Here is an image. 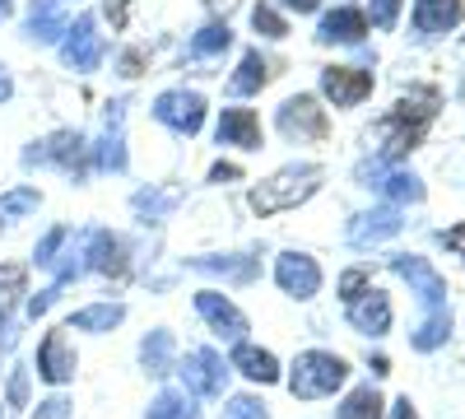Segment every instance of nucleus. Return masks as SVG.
<instances>
[{
	"mask_svg": "<svg viewBox=\"0 0 465 419\" xmlns=\"http://www.w3.org/2000/svg\"><path fill=\"white\" fill-rule=\"evenodd\" d=\"M126 322V303H84L65 317V331H84V335H107Z\"/></svg>",
	"mask_w": 465,
	"mask_h": 419,
	"instance_id": "nucleus-24",
	"label": "nucleus"
},
{
	"mask_svg": "<svg viewBox=\"0 0 465 419\" xmlns=\"http://www.w3.org/2000/svg\"><path fill=\"white\" fill-rule=\"evenodd\" d=\"M363 37H368V15L354 10V5H335L317 24V43L322 47H359Z\"/></svg>",
	"mask_w": 465,
	"mask_h": 419,
	"instance_id": "nucleus-22",
	"label": "nucleus"
},
{
	"mask_svg": "<svg viewBox=\"0 0 465 419\" xmlns=\"http://www.w3.org/2000/svg\"><path fill=\"white\" fill-rule=\"evenodd\" d=\"M238 177H242V168H238V164H214L205 182H214V186H228V182H238Z\"/></svg>",
	"mask_w": 465,
	"mask_h": 419,
	"instance_id": "nucleus-43",
	"label": "nucleus"
},
{
	"mask_svg": "<svg viewBox=\"0 0 465 419\" xmlns=\"http://www.w3.org/2000/svg\"><path fill=\"white\" fill-rule=\"evenodd\" d=\"M15 98V80H10V70L0 65V103H10Z\"/></svg>",
	"mask_w": 465,
	"mask_h": 419,
	"instance_id": "nucleus-47",
	"label": "nucleus"
},
{
	"mask_svg": "<svg viewBox=\"0 0 465 419\" xmlns=\"http://www.w3.org/2000/svg\"><path fill=\"white\" fill-rule=\"evenodd\" d=\"M386 419H419V410H414V401H410V396H401V401L386 405Z\"/></svg>",
	"mask_w": 465,
	"mask_h": 419,
	"instance_id": "nucleus-45",
	"label": "nucleus"
},
{
	"mask_svg": "<svg viewBox=\"0 0 465 419\" xmlns=\"http://www.w3.org/2000/svg\"><path fill=\"white\" fill-rule=\"evenodd\" d=\"M37 210H43V192L37 186H10V192H0V224H19Z\"/></svg>",
	"mask_w": 465,
	"mask_h": 419,
	"instance_id": "nucleus-33",
	"label": "nucleus"
},
{
	"mask_svg": "<svg viewBox=\"0 0 465 419\" xmlns=\"http://www.w3.org/2000/svg\"><path fill=\"white\" fill-rule=\"evenodd\" d=\"M372 85H377L372 70H363V65H326L322 70V98L331 107H340V112L368 103L372 98Z\"/></svg>",
	"mask_w": 465,
	"mask_h": 419,
	"instance_id": "nucleus-17",
	"label": "nucleus"
},
{
	"mask_svg": "<svg viewBox=\"0 0 465 419\" xmlns=\"http://www.w3.org/2000/svg\"><path fill=\"white\" fill-rule=\"evenodd\" d=\"M359 186H368V192H377L381 196V205H396V210H405V205H419L423 196V182L414 177V173H405V168H381V173H363L359 177Z\"/></svg>",
	"mask_w": 465,
	"mask_h": 419,
	"instance_id": "nucleus-21",
	"label": "nucleus"
},
{
	"mask_svg": "<svg viewBox=\"0 0 465 419\" xmlns=\"http://www.w3.org/2000/svg\"><path fill=\"white\" fill-rule=\"evenodd\" d=\"M144 419H201V410H196V401H191L182 387H163L159 396L149 401Z\"/></svg>",
	"mask_w": 465,
	"mask_h": 419,
	"instance_id": "nucleus-32",
	"label": "nucleus"
},
{
	"mask_svg": "<svg viewBox=\"0 0 465 419\" xmlns=\"http://www.w3.org/2000/svg\"><path fill=\"white\" fill-rule=\"evenodd\" d=\"M228 368H232V373H242L247 383H256V387H275V383H284V368H280L275 350L252 345V340H242V345H232Z\"/></svg>",
	"mask_w": 465,
	"mask_h": 419,
	"instance_id": "nucleus-23",
	"label": "nucleus"
},
{
	"mask_svg": "<svg viewBox=\"0 0 465 419\" xmlns=\"http://www.w3.org/2000/svg\"><path fill=\"white\" fill-rule=\"evenodd\" d=\"M228 47H232V28L214 19V24H205V28L186 43V56H191V61H214V56H223Z\"/></svg>",
	"mask_w": 465,
	"mask_h": 419,
	"instance_id": "nucleus-31",
	"label": "nucleus"
},
{
	"mask_svg": "<svg viewBox=\"0 0 465 419\" xmlns=\"http://www.w3.org/2000/svg\"><path fill=\"white\" fill-rule=\"evenodd\" d=\"M368 289H372V271H363V265H349V271L335 280V294H340L344 308H349V303H359Z\"/></svg>",
	"mask_w": 465,
	"mask_h": 419,
	"instance_id": "nucleus-37",
	"label": "nucleus"
},
{
	"mask_svg": "<svg viewBox=\"0 0 465 419\" xmlns=\"http://www.w3.org/2000/svg\"><path fill=\"white\" fill-rule=\"evenodd\" d=\"M335 419H386V401H381V392L372 383H363V387H354L335 405Z\"/></svg>",
	"mask_w": 465,
	"mask_h": 419,
	"instance_id": "nucleus-30",
	"label": "nucleus"
},
{
	"mask_svg": "<svg viewBox=\"0 0 465 419\" xmlns=\"http://www.w3.org/2000/svg\"><path fill=\"white\" fill-rule=\"evenodd\" d=\"M326 186V168L322 164H312V159H302V164H284V168H275L270 177H261L252 192H247V205L261 214V219H270V214H284V210H298V205H307L317 192Z\"/></svg>",
	"mask_w": 465,
	"mask_h": 419,
	"instance_id": "nucleus-3",
	"label": "nucleus"
},
{
	"mask_svg": "<svg viewBox=\"0 0 465 419\" xmlns=\"http://www.w3.org/2000/svg\"><path fill=\"white\" fill-rule=\"evenodd\" d=\"M122 75H140V52H126V61H122Z\"/></svg>",
	"mask_w": 465,
	"mask_h": 419,
	"instance_id": "nucleus-48",
	"label": "nucleus"
},
{
	"mask_svg": "<svg viewBox=\"0 0 465 419\" xmlns=\"http://www.w3.org/2000/svg\"><path fill=\"white\" fill-rule=\"evenodd\" d=\"M261 247H247V252H205V256H186V271H201V275H214L223 284H256L261 280Z\"/></svg>",
	"mask_w": 465,
	"mask_h": 419,
	"instance_id": "nucleus-11",
	"label": "nucleus"
},
{
	"mask_svg": "<svg viewBox=\"0 0 465 419\" xmlns=\"http://www.w3.org/2000/svg\"><path fill=\"white\" fill-rule=\"evenodd\" d=\"M284 10H293V15H317L322 10V0H280Z\"/></svg>",
	"mask_w": 465,
	"mask_h": 419,
	"instance_id": "nucleus-46",
	"label": "nucleus"
},
{
	"mask_svg": "<svg viewBox=\"0 0 465 419\" xmlns=\"http://www.w3.org/2000/svg\"><path fill=\"white\" fill-rule=\"evenodd\" d=\"M19 164L24 168H56L74 186H84L94 177V140L84 131H70L65 126V131H52L43 140H33L24 155H19Z\"/></svg>",
	"mask_w": 465,
	"mask_h": 419,
	"instance_id": "nucleus-4",
	"label": "nucleus"
},
{
	"mask_svg": "<svg viewBox=\"0 0 465 419\" xmlns=\"http://www.w3.org/2000/svg\"><path fill=\"white\" fill-rule=\"evenodd\" d=\"M177 373H182V392H186L191 401H219L232 368H228V359H223L219 350L196 345V350H186V359L177 364Z\"/></svg>",
	"mask_w": 465,
	"mask_h": 419,
	"instance_id": "nucleus-8",
	"label": "nucleus"
},
{
	"mask_svg": "<svg viewBox=\"0 0 465 419\" xmlns=\"http://www.w3.org/2000/svg\"><path fill=\"white\" fill-rule=\"evenodd\" d=\"M438 243L465 261V219H460V224H451V228H438Z\"/></svg>",
	"mask_w": 465,
	"mask_h": 419,
	"instance_id": "nucleus-42",
	"label": "nucleus"
},
{
	"mask_svg": "<svg viewBox=\"0 0 465 419\" xmlns=\"http://www.w3.org/2000/svg\"><path fill=\"white\" fill-rule=\"evenodd\" d=\"M15 15V0H0V19H10Z\"/></svg>",
	"mask_w": 465,
	"mask_h": 419,
	"instance_id": "nucleus-49",
	"label": "nucleus"
},
{
	"mask_svg": "<svg viewBox=\"0 0 465 419\" xmlns=\"http://www.w3.org/2000/svg\"><path fill=\"white\" fill-rule=\"evenodd\" d=\"M252 28H256L261 37H270V43H280V37H289L284 15H280L275 5H265V0H256V5H252Z\"/></svg>",
	"mask_w": 465,
	"mask_h": 419,
	"instance_id": "nucleus-35",
	"label": "nucleus"
},
{
	"mask_svg": "<svg viewBox=\"0 0 465 419\" xmlns=\"http://www.w3.org/2000/svg\"><path fill=\"white\" fill-rule=\"evenodd\" d=\"M56 298H61V284H47V289H37V294L28 298V317H33V322H37V317H47Z\"/></svg>",
	"mask_w": 465,
	"mask_h": 419,
	"instance_id": "nucleus-41",
	"label": "nucleus"
},
{
	"mask_svg": "<svg viewBox=\"0 0 465 419\" xmlns=\"http://www.w3.org/2000/svg\"><path fill=\"white\" fill-rule=\"evenodd\" d=\"M177 205H182V186H144V192L131 196V210L140 224H163L173 219Z\"/></svg>",
	"mask_w": 465,
	"mask_h": 419,
	"instance_id": "nucleus-27",
	"label": "nucleus"
},
{
	"mask_svg": "<svg viewBox=\"0 0 465 419\" xmlns=\"http://www.w3.org/2000/svg\"><path fill=\"white\" fill-rule=\"evenodd\" d=\"M322 280H326V275H322V265H317L312 252L289 247V252L275 256V284H280V294H289L293 303L317 298V294H322Z\"/></svg>",
	"mask_w": 465,
	"mask_h": 419,
	"instance_id": "nucleus-16",
	"label": "nucleus"
},
{
	"mask_svg": "<svg viewBox=\"0 0 465 419\" xmlns=\"http://www.w3.org/2000/svg\"><path fill=\"white\" fill-rule=\"evenodd\" d=\"M103 10H107L112 28H126V10H131V0H103Z\"/></svg>",
	"mask_w": 465,
	"mask_h": 419,
	"instance_id": "nucleus-44",
	"label": "nucleus"
},
{
	"mask_svg": "<svg viewBox=\"0 0 465 419\" xmlns=\"http://www.w3.org/2000/svg\"><path fill=\"white\" fill-rule=\"evenodd\" d=\"M396 15H401V0H372L368 28H396Z\"/></svg>",
	"mask_w": 465,
	"mask_h": 419,
	"instance_id": "nucleus-39",
	"label": "nucleus"
},
{
	"mask_svg": "<svg viewBox=\"0 0 465 419\" xmlns=\"http://www.w3.org/2000/svg\"><path fill=\"white\" fill-rule=\"evenodd\" d=\"M460 98H465V80H460Z\"/></svg>",
	"mask_w": 465,
	"mask_h": 419,
	"instance_id": "nucleus-50",
	"label": "nucleus"
},
{
	"mask_svg": "<svg viewBox=\"0 0 465 419\" xmlns=\"http://www.w3.org/2000/svg\"><path fill=\"white\" fill-rule=\"evenodd\" d=\"M70 396H61V392H52L47 401H37V410H33V419H70Z\"/></svg>",
	"mask_w": 465,
	"mask_h": 419,
	"instance_id": "nucleus-40",
	"label": "nucleus"
},
{
	"mask_svg": "<svg viewBox=\"0 0 465 419\" xmlns=\"http://www.w3.org/2000/svg\"><path fill=\"white\" fill-rule=\"evenodd\" d=\"M219 419H270V405L256 396V392H242V396H228Z\"/></svg>",
	"mask_w": 465,
	"mask_h": 419,
	"instance_id": "nucleus-36",
	"label": "nucleus"
},
{
	"mask_svg": "<svg viewBox=\"0 0 465 419\" xmlns=\"http://www.w3.org/2000/svg\"><path fill=\"white\" fill-rule=\"evenodd\" d=\"M265 85H270V61H265L261 52H242L238 70L228 75V94H232V98H252V94H261Z\"/></svg>",
	"mask_w": 465,
	"mask_h": 419,
	"instance_id": "nucleus-28",
	"label": "nucleus"
},
{
	"mask_svg": "<svg viewBox=\"0 0 465 419\" xmlns=\"http://www.w3.org/2000/svg\"><path fill=\"white\" fill-rule=\"evenodd\" d=\"M460 19H465V0H414L410 5V24L419 43L447 37L451 28H460Z\"/></svg>",
	"mask_w": 465,
	"mask_h": 419,
	"instance_id": "nucleus-20",
	"label": "nucleus"
},
{
	"mask_svg": "<svg viewBox=\"0 0 465 419\" xmlns=\"http://www.w3.org/2000/svg\"><path fill=\"white\" fill-rule=\"evenodd\" d=\"M28 387H33V368H10V377H5V410H28Z\"/></svg>",
	"mask_w": 465,
	"mask_h": 419,
	"instance_id": "nucleus-38",
	"label": "nucleus"
},
{
	"mask_svg": "<svg viewBox=\"0 0 465 419\" xmlns=\"http://www.w3.org/2000/svg\"><path fill=\"white\" fill-rule=\"evenodd\" d=\"M131 271V247L122 234L112 228H70V243L61 252V261L52 265V284H70V280H84V275H116L122 280Z\"/></svg>",
	"mask_w": 465,
	"mask_h": 419,
	"instance_id": "nucleus-2",
	"label": "nucleus"
},
{
	"mask_svg": "<svg viewBox=\"0 0 465 419\" xmlns=\"http://www.w3.org/2000/svg\"><path fill=\"white\" fill-rule=\"evenodd\" d=\"M103 56H107V43H103V33H98V19H94V15H80V19L65 28V37H61V61H65V70L94 75V70L103 65Z\"/></svg>",
	"mask_w": 465,
	"mask_h": 419,
	"instance_id": "nucleus-12",
	"label": "nucleus"
},
{
	"mask_svg": "<svg viewBox=\"0 0 465 419\" xmlns=\"http://www.w3.org/2000/svg\"><path fill=\"white\" fill-rule=\"evenodd\" d=\"M126 98L107 103L103 112V135L94 140V173H126L131 155H126Z\"/></svg>",
	"mask_w": 465,
	"mask_h": 419,
	"instance_id": "nucleus-13",
	"label": "nucleus"
},
{
	"mask_svg": "<svg viewBox=\"0 0 465 419\" xmlns=\"http://www.w3.org/2000/svg\"><path fill=\"white\" fill-rule=\"evenodd\" d=\"M205 94L196 89H163L159 98H153V122H159L163 131H173L177 140H191V135H201L205 126Z\"/></svg>",
	"mask_w": 465,
	"mask_h": 419,
	"instance_id": "nucleus-9",
	"label": "nucleus"
},
{
	"mask_svg": "<svg viewBox=\"0 0 465 419\" xmlns=\"http://www.w3.org/2000/svg\"><path fill=\"white\" fill-rule=\"evenodd\" d=\"M65 243H70V224L47 228V234L37 238V247H33V265H43V271H52V265L61 261V252H65Z\"/></svg>",
	"mask_w": 465,
	"mask_h": 419,
	"instance_id": "nucleus-34",
	"label": "nucleus"
},
{
	"mask_svg": "<svg viewBox=\"0 0 465 419\" xmlns=\"http://www.w3.org/2000/svg\"><path fill=\"white\" fill-rule=\"evenodd\" d=\"M74 368H80V354H74L65 326H52L43 340H37V354H33V373L43 377L47 387H65L74 383Z\"/></svg>",
	"mask_w": 465,
	"mask_h": 419,
	"instance_id": "nucleus-15",
	"label": "nucleus"
},
{
	"mask_svg": "<svg viewBox=\"0 0 465 419\" xmlns=\"http://www.w3.org/2000/svg\"><path fill=\"white\" fill-rule=\"evenodd\" d=\"M447 340H451V308H442V313H423L419 326L410 331V350L433 354V350L447 345Z\"/></svg>",
	"mask_w": 465,
	"mask_h": 419,
	"instance_id": "nucleus-29",
	"label": "nucleus"
},
{
	"mask_svg": "<svg viewBox=\"0 0 465 419\" xmlns=\"http://www.w3.org/2000/svg\"><path fill=\"white\" fill-rule=\"evenodd\" d=\"M401 228H405V214H401L396 205H372V210L349 214V224H344V243L354 247V252H368V247L391 243Z\"/></svg>",
	"mask_w": 465,
	"mask_h": 419,
	"instance_id": "nucleus-14",
	"label": "nucleus"
},
{
	"mask_svg": "<svg viewBox=\"0 0 465 419\" xmlns=\"http://www.w3.org/2000/svg\"><path fill=\"white\" fill-rule=\"evenodd\" d=\"M214 140L223 149H238V155H256V149L265 145V131H261V117L252 107H219Z\"/></svg>",
	"mask_w": 465,
	"mask_h": 419,
	"instance_id": "nucleus-18",
	"label": "nucleus"
},
{
	"mask_svg": "<svg viewBox=\"0 0 465 419\" xmlns=\"http://www.w3.org/2000/svg\"><path fill=\"white\" fill-rule=\"evenodd\" d=\"M344 322L354 326L359 335L368 340H381V335H391V322H396V308H391V294H381L377 284L359 298V303H349L344 308Z\"/></svg>",
	"mask_w": 465,
	"mask_h": 419,
	"instance_id": "nucleus-19",
	"label": "nucleus"
},
{
	"mask_svg": "<svg viewBox=\"0 0 465 419\" xmlns=\"http://www.w3.org/2000/svg\"><path fill=\"white\" fill-rule=\"evenodd\" d=\"M275 126L289 145H322L331 135V117H326V107L317 94H293L280 103L275 112Z\"/></svg>",
	"mask_w": 465,
	"mask_h": 419,
	"instance_id": "nucleus-6",
	"label": "nucleus"
},
{
	"mask_svg": "<svg viewBox=\"0 0 465 419\" xmlns=\"http://www.w3.org/2000/svg\"><path fill=\"white\" fill-rule=\"evenodd\" d=\"M140 368H144L149 377H168V373L177 368V335H173L168 326L144 331V340H140Z\"/></svg>",
	"mask_w": 465,
	"mask_h": 419,
	"instance_id": "nucleus-25",
	"label": "nucleus"
},
{
	"mask_svg": "<svg viewBox=\"0 0 465 419\" xmlns=\"http://www.w3.org/2000/svg\"><path fill=\"white\" fill-rule=\"evenodd\" d=\"M65 28H70V19H65V10L56 5V0H33L28 24H24L28 43H61Z\"/></svg>",
	"mask_w": 465,
	"mask_h": 419,
	"instance_id": "nucleus-26",
	"label": "nucleus"
},
{
	"mask_svg": "<svg viewBox=\"0 0 465 419\" xmlns=\"http://www.w3.org/2000/svg\"><path fill=\"white\" fill-rule=\"evenodd\" d=\"M386 265L410 284V294H419V303H423V313H442V308H451V289H447V280H442V271L429 261V256H419V252H391L386 256Z\"/></svg>",
	"mask_w": 465,
	"mask_h": 419,
	"instance_id": "nucleus-7",
	"label": "nucleus"
},
{
	"mask_svg": "<svg viewBox=\"0 0 465 419\" xmlns=\"http://www.w3.org/2000/svg\"><path fill=\"white\" fill-rule=\"evenodd\" d=\"M349 373L354 368H349V359L335 354V350H302L284 373V387H289L293 401H326L349 383Z\"/></svg>",
	"mask_w": 465,
	"mask_h": 419,
	"instance_id": "nucleus-5",
	"label": "nucleus"
},
{
	"mask_svg": "<svg viewBox=\"0 0 465 419\" xmlns=\"http://www.w3.org/2000/svg\"><path fill=\"white\" fill-rule=\"evenodd\" d=\"M438 89H410L386 117L363 135L368 140V159L354 168V177L363 173H381V168H401V159L410 155V149H419L423 131H429V122L438 117Z\"/></svg>",
	"mask_w": 465,
	"mask_h": 419,
	"instance_id": "nucleus-1",
	"label": "nucleus"
},
{
	"mask_svg": "<svg viewBox=\"0 0 465 419\" xmlns=\"http://www.w3.org/2000/svg\"><path fill=\"white\" fill-rule=\"evenodd\" d=\"M191 308H196V317L210 326V335L228 340V345H242L247 331H252L247 313H242V308H238V303H232L228 294H219V289H196V298H191Z\"/></svg>",
	"mask_w": 465,
	"mask_h": 419,
	"instance_id": "nucleus-10",
	"label": "nucleus"
}]
</instances>
